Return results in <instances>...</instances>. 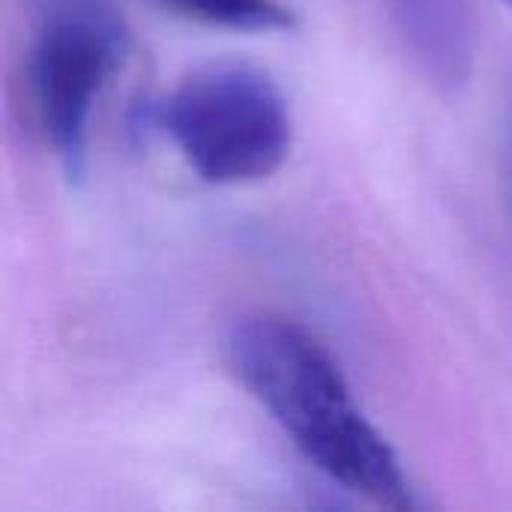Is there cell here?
<instances>
[{"label":"cell","instance_id":"obj_4","mask_svg":"<svg viewBox=\"0 0 512 512\" xmlns=\"http://www.w3.org/2000/svg\"><path fill=\"white\" fill-rule=\"evenodd\" d=\"M420 72L441 90H459L474 69V36L462 0H384Z\"/></svg>","mask_w":512,"mask_h":512},{"label":"cell","instance_id":"obj_3","mask_svg":"<svg viewBox=\"0 0 512 512\" xmlns=\"http://www.w3.org/2000/svg\"><path fill=\"white\" fill-rule=\"evenodd\" d=\"M126 27L99 3L54 12L27 57V90L36 123L72 180L87 168L96 99L126 57Z\"/></svg>","mask_w":512,"mask_h":512},{"label":"cell","instance_id":"obj_5","mask_svg":"<svg viewBox=\"0 0 512 512\" xmlns=\"http://www.w3.org/2000/svg\"><path fill=\"white\" fill-rule=\"evenodd\" d=\"M168 9L195 18L201 24L267 33V30H291L297 15L282 0H159Z\"/></svg>","mask_w":512,"mask_h":512},{"label":"cell","instance_id":"obj_1","mask_svg":"<svg viewBox=\"0 0 512 512\" xmlns=\"http://www.w3.org/2000/svg\"><path fill=\"white\" fill-rule=\"evenodd\" d=\"M225 354L237 381L327 480L384 510L417 507L399 456L312 330L285 315H246L231 324Z\"/></svg>","mask_w":512,"mask_h":512},{"label":"cell","instance_id":"obj_6","mask_svg":"<svg viewBox=\"0 0 512 512\" xmlns=\"http://www.w3.org/2000/svg\"><path fill=\"white\" fill-rule=\"evenodd\" d=\"M507 3H512V0H507Z\"/></svg>","mask_w":512,"mask_h":512},{"label":"cell","instance_id":"obj_2","mask_svg":"<svg viewBox=\"0 0 512 512\" xmlns=\"http://www.w3.org/2000/svg\"><path fill=\"white\" fill-rule=\"evenodd\" d=\"M156 117L186 165L213 186L264 180L291 153L288 102L249 63H213L186 75Z\"/></svg>","mask_w":512,"mask_h":512}]
</instances>
